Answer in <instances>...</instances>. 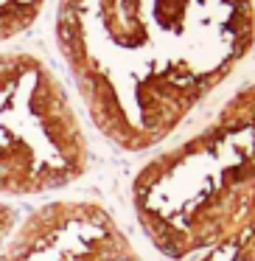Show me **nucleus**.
<instances>
[{
	"label": "nucleus",
	"instance_id": "1",
	"mask_svg": "<svg viewBox=\"0 0 255 261\" xmlns=\"http://www.w3.org/2000/svg\"><path fill=\"white\" fill-rule=\"evenodd\" d=\"M252 42V0H59L56 12L87 115L132 152L168 138Z\"/></svg>",
	"mask_w": 255,
	"mask_h": 261
},
{
	"label": "nucleus",
	"instance_id": "4",
	"mask_svg": "<svg viewBox=\"0 0 255 261\" xmlns=\"http://www.w3.org/2000/svg\"><path fill=\"white\" fill-rule=\"evenodd\" d=\"M48 0H0V45L23 37L40 20Z\"/></svg>",
	"mask_w": 255,
	"mask_h": 261
},
{
	"label": "nucleus",
	"instance_id": "3",
	"mask_svg": "<svg viewBox=\"0 0 255 261\" xmlns=\"http://www.w3.org/2000/svg\"><path fill=\"white\" fill-rule=\"evenodd\" d=\"M87 169V138L65 85L40 57L0 51V199L70 186Z\"/></svg>",
	"mask_w": 255,
	"mask_h": 261
},
{
	"label": "nucleus",
	"instance_id": "2",
	"mask_svg": "<svg viewBox=\"0 0 255 261\" xmlns=\"http://www.w3.org/2000/svg\"><path fill=\"white\" fill-rule=\"evenodd\" d=\"M135 211L171 258L213 250L255 216V85L219 110L199 135L140 171Z\"/></svg>",
	"mask_w": 255,
	"mask_h": 261
}]
</instances>
